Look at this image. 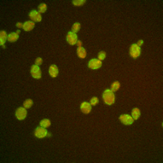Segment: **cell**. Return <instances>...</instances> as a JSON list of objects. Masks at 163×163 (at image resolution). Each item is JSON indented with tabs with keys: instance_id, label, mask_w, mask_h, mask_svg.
<instances>
[{
	"instance_id": "obj_1",
	"label": "cell",
	"mask_w": 163,
	"mask_h": 163,
	"mask_svg": "<svg viewBox=\"0 0 163 163\" xmlns=\"http://www.w3.org/2000/svg\"><path fill=\"white\" fill-rule=\"evenodd\" d=\"M103 101H104V103H106V104H108V105L113 104L114 102H115L114 93H113V91H111V90H109V89L105 90V91L103 92Z\"/></svg>"
},
{
	"instance_id": "obj_2",
	"label": "cell",
	"mask_w": 163,
	"mask_h": 163,
	"mask_svg": "<svg viewBox=\"0 0 163 163\" xmlns=\"http://www.w3.org/2000/svg\"><path fill=\"white\" fill-rule=\"evenodd\" d=\"M130 54L132 58H137L140 54V47L137 46L136 44H132L130 48Z\"/></svg>"
},
{
	"instance_id": "obj_3",
	"label": "cell",
	"mask_w": 163,
	"mask_h": 163,
	"mask_svg": "<svg viewBox=\"0 0 163 163\" xmlns=\"http://www.w3.org/2000/svg\"><path fill=\"white\" fill-rule=\"evenodd\" d=\"M35 136L36 137V138H39V139L44 138L46 136H47L46 128H44V127H42V126L37 127L35 131Z\"/></svg>"
},
{
	"instance_id": "obj_4",
	"label": "cell",
	"mask_w": 163,
	"mask_h": 163,
	"mask_svg": "<svg viewBox=\"0 0 163 163\" xmlns=\"http://www.w3.org/2000/svg\"><path fill=\"white\" fill-rule=\"evenodd\" d=\"M66 40H67V42L69 44H71V46H74L78 41V36L75 33H72V31H71V32H69L67 34Z\"/></svg>"
},
{
	"instance_id": "obj_5",
	"label": "cell",
	"mask_w": 163,
	"mask_h": 163,
	"mask_svg": "<svg viewBox=\"0 0 163 163\" xmlns=\"http://www.w3.org/2000/svg\"><path fill=\"white\" fill-rule=\"evenodd\" d=\"M120 121H121V122L123 123V124L125 125H131L133 123V121H134V120H133V118L131 116V115H128V114H122L120 116Z\"/></svg>"
},
{
	"instance_id": "obj_6",
	"label": "cell",
	"mask_w": 163,
	"mask_h": 163,
	"mask_svg": "<svg viewBox=\"0 0 163 163\" xmlns=\"http://www.w3.org/2000/svg\"><path fill=\"white\" fill-rule=\"evenodd\" d=\"M88 67L93 70L99 69L100 67H102V61H100L99 59H92L88 64Z\"/></svg>"
},
{
	"instance_id": "obj_7",
	"label": "cell",
	"mask_w": 163,
	"mask_h": 163,
	"mask_svg": "<svg viewBox=\"0 0 163 163\" xmlns=\"http://www.w3.org/2000/svg\"><path fill=\"white\" fill-rule=\"evenodd\" d=\"M26 114H27V111L25 107H19L16 110V111H15V116H16L18 120H20V121L25 119L26 117Z\"/></svg>"
},
{
	"instance_id": "obj_8",
	"label": "cell",
	"mask_w": 163,
	"mask_h": 163,
	"mask_svg": "<svg viewBox=\"0 0 163 163\" xmlns=\"http://www.w3.org/2000/svg\"><path fill=\"white\" fill-rule=\"evenodd\" d=\"M31 74H32V76L35 79H39V78H41V76H42V72H41L40 68H39L38 65H33L32 67H31Z\"/></svg>"
},
{
	"instance_id": "obj_9",
	"label": "cell",
	"mask_w": 163,
	"mask_h": 163,
	"mask_svg": "<svg viewBox=\"0 0 163 163\" xmlns=\"http://www.w3.org/2000/svg\"><path fill=\"white\" fill-rule=\"evenodd\" d=\"M29 17L32 19L33 22H40L42 20V16L41 14L36 10H32L29 13Z\"/></svg>"
},
{
	"instance_id": "obj_10",
	"label": "cell",
	"mask_w": 163,
	"mask_h": 163,
	"mask_svg": "<svg viewBox=\"0 0 163 163\" xmlns=\"http://www.w3.org/2000/svg\"><path fill=\"white\" fill-rule=\"evenodd\" d=\"M81 111H82V113H84V114H88V113H91V111H92L91 103H86V102L82 103V105H81Z\"/></svg>"
},
{
	"instance_id": "obj_11",
	"label": "cell",
	"mask_w": 163,
	"mask_h": 163,
	"mask_svg": "<svg viewBox=\"0 0 163 163\" xmlns=\"http://www.w3.org/2000/svg\"><path fill=\"white\" fill-rule=\"evenodd\" d=\"M58 67L55 65V64H52V65L50 66V68H49V74L51 75V77L54 78L56 77V76L58 75Z\"/></svg>"
},
{
	"instance_id": "obj_12",
	"label": "cell",
	"mask_w": 163,
	"mask_h": 163,
	"mask_svg": "<svg viewBox=\"0 0 163 163\" xmlns=\"http://www.w3.org/2000/svg\"><path fill=\"white\" fill-rule=\"evenodd\" d=\"M35 27V23L33 22V21H26L25 24H24L23 25V28L25 31H26V32H29V31H31L33 28Z\"/></svg>"
},
{
	"instance_id": "obj_13",
	"label": "cell",
	"mask_w": 163,
	"mask_h": 163,
	"mask_svg": "<svg viewBox=\"0 0 163 163\" xmlns=\"http://www.w3.org/2000/svg\"><path fill=\"white\" fill-rule=\"evenodd\" d=\"M131 115H132L133 120H138L139 118H140V109H138V108H134V109H132V111H131Z\"/></svg>"
},
{
	"instance_id": "obj_14",
	"label": "cell",
	"mask_w": 163,
	"mask_h": 163,
	"mask_svg": "<svg viewBox=\"0 0 163 163\" xmlns=\"http://www.w3.org/2000/svg\"><path fill=\"white\" fill-rule=\"evenodd\" d=\"M7 37H8V35H7V33L5 31H1L0 32V44L1 46H3L5 44V41L7 40Z\"/></svg>"
},
{
	"instance_id": "obj_15",
	"label": "cell",
	"mask_w": 163,
	"mask_h": 163,
	"mask_svg": "<svg viewBox=\"0 0 163 163\" xmlns=\"http://www.w3.org/2000/svg\"><path fill=\"white\" fill-rule=\"evenodd\" d=\"M77 54H78V56H79L80 58H82V59H83V58H85L86 57V50L84 48H82V47H78V49H77Z\"/></svg>"
},
{
	"instance_id": "obj_16",
	"label": "cell",
	"mask_w": 163,
	"mask_h": 163,
	"mask_svg": "<svg viewBox=\"0 0 163 163\" xmlns=\"http://www.w3.org/2000/svg\"><path fill=\"white\" fill-rule=\"evenodd\" d=\"M17 39H18V35L16 33H11V34L8 35V37H7V40L12 43L17 41Z\"/></svg>"
},
{
	"instance_id": "obj_17",
	"label": "cell",
	"mask_w": 163,
	"mask_h": 163,
	"mask_svg": "<svg viewBox=\"0 0 163 163\" xmlns=\"http://www.w3.org/2000/svg\"><path fill=\"white\" fill-rule=\"evenodd\" d=\"M50 125H51V121L48 119L42 120L40 121V126L44 127V128H48V127H50Z\"/></svg>"
},
{
	"instance_id": "obj_18",
	"label": "cell",
	"mask_w": 163,
	"mask_h": 163,
	"mask_svg": "<svg viewBox=\"0 0 163 163\" xmlns=\"http://www.w3.org/2000/svg\"><path fill=\"white\" fill-rule=\"evenodd\" d=\"M120 87H121V84H120V82H114L113 84H111V91H113V93H114V92H117L118 90L120 89Z\"/></svg>"
},
{
	"instance_id": "obj_19",
	"label": "cell",
	"mask_w": 163,
	"mask_h": 163,
	"mask_svg": "<svg viewBox=\"0 0 163 163\" xmlns=\"http://www.w3.org/2000/svg\"><path fill=\"white\" fill-rule=\"evenodd\" d=\"M32 105H33V101L31 99H27L24 102V107L25 109H29V108L32 107Z\"/></svg>"
},
{
	"instance_id": "obj_20",
	"label": "cell",
	"mask_w": 163,
	"mask_h": 163,
	"mask_svg": "<svg viewBox=\"0 0 163 163\" xmlns=\"http://www.w3.org/2000/svg\"><path fill=\"white\" fill-rule=\"evenodd\" d=\"M80 28H81V25H80L79 23H75L72 26V33H75V34H76L77 32H79Z\"/></svg>"
},
{
	"instance_id": "obj_21",
	"label": "cell",
	"mask_w": 163,
	"mask_h": 163,
	"mask_svg": "<svg viewBox=\"0 0 163 163\" xmlns=\"http://www.w3.org/2000/svg\"><path fill=\"white\" fill-rule=\"evenodd\" d=\"M46 9H47V7H46V4H40V5H39V7H38V12L40 14L41 13H46Z\"/></svg>"
},
{
	"instance_id": "obj_22",
	"label": "cell",
	"mask_w": 163,
	"mask_h": 163,
	"mask_svg": "<svg viewBox=\"0 0 163 163\" xmlns=\"http://www.w3.org/2000/svg\"><path fill=\"white\" fill-rule=\"evenodd\" d=\"M106 57V53L104 51H101V52L99 53V54H98V59H99L100 61H103L104 60Z\"/></svg>"
},
{
	"instance_id": "obj_23",
	"label": "cell",
	"mask_w": 163,
	"mask_h": 163,
	"mask_svg": "<svg viewBox=\"0 0 163 163\" xmlns=\"http://www.w3.org/2000/svg\"><path fill=\"white\" fill-rule=\"evenodd\" d=\"M85 0H74L72 1V4L74 5H82L84 3H85Z\"/></svg>"
},
{
	"instance_id": "obj_24",
	"label": "cell",
	"mask_w": 163,
	"mask_h": 163,
	"mask_svg": "<svg viewBox=\"0 0 163 163\" xmlns=\"http://www.w3.org/2000/svg\"><path fill=\"white\" fill-rule=\"evenodd\" d=\"M91 105H97L99 103V99L97 97H93L91 99V102H90Z\"/></svg>"
},
{
	"instance_id": "obj_25",
	"label": "cell",
	"mask_w": 163,
	"mask_h": 163,
	"mask_svg": "<svg viewBox=\"0 0 163 163\" xmlns=\"http://www.w3.org/2000/svg\"><path fill=\"white\" fill-rule=\"evenodd\" d=\"M42 63H43V60H42V58L41 57H38V58L35 59V65H38V66L41 65Z\"/></svg>"
},
{
	"instance_id": "obj_26",
	"label": "cell",
	"mask_w": 163,
	"mask_h": 163,
	"mask_svg": "<svg viewBox=\"0 0 163 163\" xmlns=\"http://www.w3.org/2000/svg\"><path fill=\"white\" fill-rule=\"evenodd\" d=\"M23 25H23L22 23H17V24H16V26L18 27V28H21V27H23Z\"/></svg>"
},
{
	"instance_id": "obj_27",
	"label": "cell",
	"mask_w": 163,
	"mask_h": 163,
	"mask_svg": "<svg viewBox=\"0 0 163 163\" xmlns=\"http://www.w3.org/2000/svg\"><path fill=\"white\" fill-rule=\"evenodd\" d=\"M142 44H143V41H142V40H140V41H139V42H138V44H137V46H140Z\"/></svg>"
},
{
	"instance_id": "obj_28",
	"label": "cell",
	"mask_w": 163,
	"mask_h": 163,
	"mask_svg": "<svg viewBox=\"0 0 163 163\" xmlns=\"http://www.w3.org/2000/svg\"><path fill=\"white\" fill-rule=\"evenodd\" d=\"M76 44H77L78 47H81V46H82V42H81V41H79V40H78V41H77V43H76Z\"/></svg>"
}]
</instances>
